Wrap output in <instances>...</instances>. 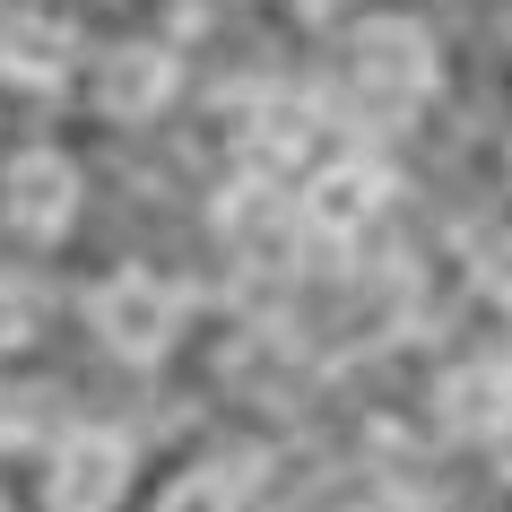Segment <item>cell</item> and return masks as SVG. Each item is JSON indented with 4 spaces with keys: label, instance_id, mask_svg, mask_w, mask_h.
I'll return each instance as SVG.
<instances>
[{
    "label": "cell",
    "instance_id": "1",
    "mask_svg": "<svg viewBox=\"0 0 512 512\" xmlns=\"http://www.w3.org/2000/svg\"><path fill=\"white\" fill-rule=\"evenodd\" d=\"M79 313H87V339H96L113 365H165V356L183 348V330H191V296L165 270H148V261L105 270L79 296Z\"/></svg>",
    "mask_w": 512,
    "mask_h": 512
},
{
    "label": "cell",
    "instance_id": "2",
    "mask_svg": "<svg viewBox=\"0 0 512 512\" xmlns=\"http://www.w3.org/2000/svg\"><path fill=\"white\" fill-rule=\"evenodd\" d=\"M348 87H356V105L391 113V122L426 113L434 87H443V44H434V27L417 9H374V18H356L348 27Z\"/></svg>",
    "mask_w": 512,
    "mask_h": 512
},
{
    "label": "cell",
    "instance_id": "3",
    "mask_svg": "<svg viewBox=\"0 0 512 512\" xmlns=\"http://www.w3.org/2000/svg\"><path fill=\"white\" fill-rule=\"evenodd\" d=\"M139 486V434L79 417L35 452V512H122Z\"/></svg>",
    "mask_w": 512,
    "mask_h": 512
},
{
    "label": "cell",
    "instance_id": "4",
    "mask_svg": "<svg viewBox=\"0 0 512 512\" xmlns=\"http://www.w3.org/2000/svg\"><path fill=\"white\" fill-rule=\"evenodd\" d=\"M79 209H87V174H79L70 148L27 139V148H9V157H0V217H9V235H18V243H35V252L70 243Z\"/></svg>",
    "mask_w": 512,
    "mask_h": 512
},
{
    "label": "cell",
    "instance_id": "5",
    "mask_svg": "<svg viewBox=\"0 0 512 512\" xmlns=\"http://www.w3.org/2000/svg\"><path fill=\"white\" fill-rule=\"evenodd\" d=\"M183 96V53L157 44V35H131V44H113L96 70H87V113L96 122H157L165 105Z\"/></svg>",
    "mask_w": 512,
    "mask_h": 512
},
{
    "label": "cell",
    "instance_id": "6",
    "mask_svg": "<svg viewBox=\"0 0 512 512\" xmlns=\"http://www.w3.org/2000/svg\"><path fill=\"white\" fill-rule=\"evenodd\" d=\"M87 70V44L53 9H0V87L18 96H61Z\"/></svg>",
    "mask_w": 512,
    "mask_h": 512
},
{
    "label": "cell",
    "instance_id": "7",
    "mask_svg": "<svg viewBox=\"0 0 512 512\" xmlns=\"http://www.w3.org/2000/svg\"><path fill=\"white\" fill-rule=\"evenodd\" d=\"M391 191H400V174L382 157H322V165H304L296 209H304L313 235H365V226L391 209Z\"/></svg>",
    "mask_w": 512,
    "mask_h": 512
},
{
    "label": "cell",
    "instance_id": "8",
    "mask_svg": "<svg viewBox=\"0 0 512 512\" xmlns=\"http://www.w3.org/2000/svg\"><path fill=\"white\" fill-rule=\"evenodd\" d=\"M434 426L460 443H504L512 434V356H460L434 382Z\"/></svg>",
    "mask_w": 512,
    "mask_h": 512
},
{
    "label": "cell",
    "instance_id": "9",
    "mask_svg": "<svg viewBox=\"0 0 512 512\" xmlns=\"http://www.w3.org/2000/svg\"><path fill=\"white\" fill-rule=\"evenodd\" d=\"M252 486H261V460L209 452V460H191L183 478H165L157 512H243V504H252Z\"/></svg>",
    "mask_w": 512,
    "mask_h": 512
},
{
    "label": "cell",
    "instance_id": "10",
    "mask_svg": "<svg viewBox=\"0 0 512 512\" xmlns=\"http://www.w3.org/2000/svg\"><path fill=\"white\" fill-rule=\"evenodd\" d=\"M44 339V287L35 278H0V356Z\"/></svg>",
    "mask_w": 512,
    "mask_h": 512
},
{
    "label": "cell",
    "instance_id": "11",
    "mask_svg": "<svg viewBox=\"0 0 512 512\" xmlns=\"http://www.w3.org/2000/svg\"><path fill=\"white\" fill-rule=\"evenodd\" d=\"M27 443H35V400L18 391V382H0V460L27 452Z\"/></svg>",
    "mask_w": 512,
    "mask_h": 512
},
{
    "label": "cell",
    "instance_id": "12",
    "mask_svg": "<svg viewBox=\"0 0 512 512\" xmlns=\"http://www.w3.org/2000/svg\"><path fill=\"white\" fill-rule=\"evenodd\" d=\"M296 9H348V0H296Z\"/></svg>",
    "mask_w": 512,
    "mask_h": 512
},
{
    "label": "cell",
    "instance_id": "13",
    "mask_svg": "<svg viewBox=\"0 0 512 512\" xmlns=\"http://www.w3.org/2000/svg\"><path fill=\"white\" fill-rule=\"evenodd\" d=\"M504 165H512V157H504Z\"/></svg>",
    "mask_w": 512,
    "mask_h": 512
}]
</instances>
